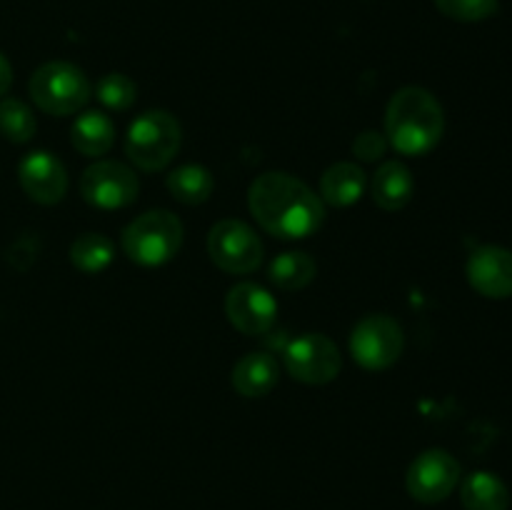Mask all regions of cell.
Returning <instances> with one entry per match:
<instances>
[{
	"mask_svg": "<svg viewBox=\"0 0 512 510\" xmlns=\"http://www.w3.org/2000/svg\"><path fill=\"white\" fill-rule=\"evenodd\" d=\"M415 180L408 165L400 160H388L373 175V200L388 213L403 210L413 200Z\"/></svg>",
	"mask_w": 512,
	"mask_h": 510,
	"instance_id": "obj_15",
	"label": "cell"
},
{
	"mask_svg": "<svg viewBox=\"0 0 512 510\" xmlns=\"http://www.w3.org/2000/svg\"><path fill=\"white\" fill-rule=\"evenodd\" d=\"M365 188H368V178L360 165L335 163L320 178V195H323L320 200L335 205V208H348L363 198Z\"/></svg>",
	"mask_w": 512,
	"mask_h": 510,
	"instance_id": "obj_16",
	"label": "cell"
},
{
	"mask_svg": "<svg viewBox=\"0 0 512 510\" xmlns=\"http://www.w3.org/2000/svg\"><path fill=\"white\" fill-rule=\"evenodd\" d=\"M95 95L100 103L110 110H128L135 103L138 95V85L123 73H108L105 78L98 80L95 85Z\"/></svg>",
	"mask_w": 512,
	"mask_h": 510,
	"instance_id": "obj_23",
	"label": "cell"
},
{
	"mask_svg": "<svg viewBox=\"0 0 512 510\" xmlns=\"http://www.w3.org/2000/svg\"><path fill=\"white\" fill-rule=\"evenodd\" d=\"M10 83H13V68H10L8 58H5V55L0 53V95L8 93Z\"/></svg>",
	"mask_w": 512,
	"mask_h": 510,
	"instance_id": "obj_26",
	"label": "cell"
},
{
	"mask_svg": "<svg viewBox=\"0 0 512 510\" xmlns=\"http://www.w3.org/2000/svg\"><path fill=\"white\" fill-rule=\"evenodd\" d=\"M113 243L100 233H83L70 245V260L83 273H100L113 263Z\"/></svg>",
	"mask_w": 512,
	"mask_h": 510,
	"instance_id": "obj_21",
	"label": "cell"
},
{
	"mask_svg": "<svg viewBox=\"0 0 512 510\" xmlns=\"http://www.w3.org/2000/svg\"><path fill=\"white\" fill-rule=\"evenodd\" d=\"M465 273L473 290H478L483 298H512V250L500 245H480L470 253Z\"/></svg>",
	"mask_w": 512,
	"mask_h": 510,
	"instance_id": "obj_13",
	"label": "cell"
},
{
	"mask_svg": "<svg viewBox=\"0 0 512 510\" xmlns=\"http://www.w3.org/2000/svg\"><path fill=\"white\" fill-rule=\"evenodd\" d=\"M253 218L265 233L283 240L315 235L325 220V205L303 180L288 173H263L248 193Z\"/></svg>",
	"mask_w": 512,
	"mask_h": 510,
	"instance_id": "obj_1",
	"label": "cell"
},
{
	"mask_svg": "<svg viewBox=\"0 0 512 510\" xmlns=\"http://www.w3.org/2000/svg\"><path fill=\"white\" fill-rule=\"evenodd\" d=\"M138 188L140 183L133 170L118 160H98L80 178V195L85 203L103 210H118L135 203Z\"/></svg>",
	"mask_w": 512,
	"mask_h": 510,
	"instance_id": "obj_10",
	"label": "cell"
},
{
	"mask_svg": "<svg viewBox=\"0 0 512 510\" xmlns=\"http://www.w3.org/2000/svg\"><path fill=\"white\" fill-rule=\"evenodd\" d=\"M183 130L168 110H148L130 123L125 135V155L140 170H163L178 155Z\"/></svg>",
	"mask_w": 512,
	"mask_h": 510,
	"instance_id": "obj_3",
	"label": "cell"
},
{
	"mask_svg": "<svg viewBox=\"0 0 512 510\" xmlns=\"http://www.w3.org/2000/svg\"><path fill=\"white\" fill-rule=\"evenodd\" d=\"M500 0H435V8L458 23H480L498 13Z\"/></svg>",
	"mask_w": 512,
	"mask_h": 510,
	"instance_id": "obj_24",
	"label": "cell"
},
{
	"mask_svg": "<svg viewBox=\"0 0 512 510\" xmlns=\"http://www.w3.org/2000/svg\"><path fill=\"white\" fill-rule=\"evenodd\" d=\"M460 483V463L448 450H425L410 463L405 485L410 498L423 505L443 503Z\"/></svg>",
	"mask_w": 512,
	"mask_h": 510,
	"instance_id": "obj_9",
	"label": "cell"
},
{
	"mask_svg": "<svg viewBox=\"0 0 512 510\" xmlns=\"http://www.w3.org/2000/svg\"><path fill=\"white\" fill-rule=\"evenodd\" d=\"M115 143V125L103 110H85L73 123V145L80 155L98 158Z\"/></svg>",
	"mask_w": 512,
	"mask_h": 510,
	"instance_id": "obj_17",
	"label": "cell"
},
{
	"mask_svg": "<svg viewBox=\"0 0 512 510\" xmlns=\"http://www.w3.org/2000/svg\"><path fill=\"white\" fill-rule=\"evenodd\" d=\"M228 320L245 335L268 333L278 318V300L258 283H238L225 298Z\"/></svg>",
	"mask_w": 512,
	"mask_h": 510,
	"instance_id": "obj_11",
	"label": "cell"
},
{
	"mask_svg": "<svg viewBox=\"0 0 512 510\" xmlns=\"http://www.w3.org/2000/svg\"><path fill=\"white\" fill-rule=\"evenodd\" d=\"M168 190L173 193L175 200L185 205H200L210 198L213 193V175L203 165H180L165 180Z\"/></svg>",
	"mask_w": 512,
	"mask_h": 510,
	"instance_id": "obj_19",
	"label": "cell"
},
{
	"mask_svg": "<svg viewBox=\"0 0 512 510\" xmlns=\"http://www.w3.org/2000/svg\"><path fill=\"white\" fill-rule=\"evenodd\" d=\"M278 360L270 353H248L235 363L233 388L243 398H263L278 385Z\"/></svg>",
	"mask_w": 512,
	"mask_h": 510,
	"instance_id": "obj_14",
	"label": "cell"
},
{
	"mask_svg": "<svg viewBox=\"0 0 512 510\" xmlns=\"http://www.w3.org/2000/svg\"><path fill=\"white\" fill-rule=\"evenodd\" d=\"M20 188L40 205H55L68 193L65 165L48 150H33L18 165Z\"/></svg>",
	"mask_w": 512,
	"mask_h": 510,
	"instance_id": "obj_12",
	"label": "cell"
},
{
	"mask_svg": "<svg viewBox=\"0 0 512 510\" xmlns=\"http://www.w3.org/2000/svg\"><path fill=\"white\" fill-rule=\"evenodd\" d=\"M30 98L48 115H73L90 100V80L73 63L53 60L40 65L30 78Z\"/></svg>",
	"mask_w": 512,
	"mask_h": 510,
	"instance_id": "obj_5",
	"label": "cell"
},
{
	"mask_svg": "<svg viewBox=\"0 0 512 510\" xmlns=\"http://www.w3.org/2000/svg\"><path fill=\"white\" fill-rule=\"evenodd\" d=\"M315 273H318L315 260L310 258L308 253H298V250L280 253L268 268L270 280H273L280 290H303L305 285L313 283Z\"/></svg>",
	"mask_w": 512,
	"mask_h": 510,
	"instance_id": "obj_20",
	"label": "cell"
},
{
	"mask_svg": "<svg viewBox=\"0 0 512 510\" xmlns=\"http://www.w3.org/2000/svg\"><path fill=\"white\" fill-rule=\"evenodd\" d=\"M445 133V113L430 90L408 85L390 98L385 110V135L400 155L430 153Z\"/></svg>",
	"mask_w": 512,
	"mask_h": 510,
	"instance_id": "obj_2",
	"label": "cell"
},
{
	"mask_svg": "<svg viewBox=\"0 0 512 510\" xmlns=\"http://www.w3.org/2000/svg\"><path fill=\"white\" fill-rule=\"evenodd\" d=\"M385 148H388V140H385L380 133H375V130H365V133H360L358 140H355V145H353V150L358 153V158H363V160L383 158Z\"/></svg>",
	"mask_w": 512,
	"mask_h": 510,
	"instance_id": "obj_25",
	"label": "cell"
},
{
	"mask_svg": "<svg viewBox=\"0 0 512 510\" xmlns=\"http://www.w3.org/2000/svg\"><path fill=\"white\" fill-rule=\"evenodd\" d=\"M38 130L35 115L23 100L5 98L0 100V135L10 143H28Z\"/></svg>",
	"mask_w": 512,
	"mask_h": 510,
	"instance_id": "obj_22",
	"label": "cell"
},
{
	"mask_svg": "<svg viewBox=\"0 0 512 510\" xmlns=\"http://www.w3.org/2000/svg\"><path fill=\"white\" fill-rule=\"evenodd\" d=\"M285 368L295 380L308 385H325L338 378L340 350L328 335L323 333H303L295 340H290L283 353Z\"/></svg>",
	"mask_w": 512,
	"mask_h": 510,
	"instance_id": "obj_8",
	"label": "cell"
},
{
	"mask_svg": "<svg viewBox=\"0 0 512 510\" xmlns=\"http://www.w3.org/2000/svg\"><path fill=\"white\" fill-rule=\"evenodd\" d=\"M405 333L390 315H365L350 333V353L365 370H385L398 363Z\"/></svg>",
	"mask_w": 512,
	"mask_h": 510,
	"instance_id": "obj_6",
	"label": "cell"
},
{
	"mask_svg": "<svg viewBox=\"0 0 512 510\" xmlns=\"http://www.w3.org/2000/svg\"><path fill=\"white\" fill-rule=\"evenodd\" d=\"M460 500L465 510H508L510 490L495 473L478 470L465 478Z\"/></svg>",
	"mask_w": 512,
	"mask_h": 510,
	"instance_id": "obj_18",
	"label": "cell"
},
{
	"mask_svg": "<svg viewBox=\"0 0 512 510\" xmlns=\"http://www.w3.org/2000/svg\"><path fill=\"white\" fill-rule=\"evenodd\" d=\"M125 255L138 265H163L178 255L183 245V223L168 210H150L123 230Z\"/></svg>",
	"mask_w": 512,
	"mask_h": 510,
	"instance_id": "obj_4",
	"label": "cell"
},
{
	"mask_svg": "<svg viewBox=\"0 0 512 510\" xmlns=\"http://www.w3.org/2000/svg\"><path fill=\"white\" fill-rule=\"evenodd\" d=\"M208 253L220 270L233 275L253 273L263 263V243L243 220H220L208 235Z\"/></svg>",
	"mask_w": 512,
	"mask_h": 510,
	"instance_id": "obj_7",
	"label": "cell"
}]
</instances>
